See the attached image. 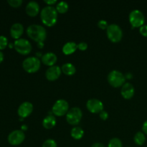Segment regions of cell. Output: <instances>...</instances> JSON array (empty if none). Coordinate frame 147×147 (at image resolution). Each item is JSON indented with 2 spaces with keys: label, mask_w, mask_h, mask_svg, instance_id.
I'll return each mask as SVG.
<instances>
[{
  "label": "cell",
  "mask_w": 147,
  "mask_h": 147,
  "mask_svg": "<svg viewBox=\"0 0 147 147\" xmlns=\"http://www.w3.org/2000/svg\"><path fill=\"white\" fill-rule=\"evenodd\" d=\"M40 17L43 24L47 27H52L57 22V11L53 6H47L42 9Z\"/></svg>",
  "instance_id": "cell-1"
},
{
  "label": "cell",
  "mask_w": 147,
  "mask_h": 147,
  "mask_svg": "<svg viewBox=\"0 0 147 147\" xmlns=\"http://www.w3.org/2000/svg\"><path fill=\"white\" fill-rule=\"evenodd\" d=\"M27 34L32 40L37 42H44L47 37V32L45 29L39 24H32L27 29Z\"/></svg>",
  "instance_id": "cell-2"
},
{
  "label": "cell",
  "mask_w": 147,
  "mask_h": 147,
  "mask_svg": "<svg viewBox=\"0 0 147 147\" xmlns=\"http://www.w3.org/2000/svg\"><path fill=\"white\" fill-rule=\"evenodd\" d=\"M108 38L112 42H119L121 40L123 37V31L121 28L116 24H111L106 29Z\"/></svg>",
  "instance_id": "cell-3"
},
{
  "label": "cell",
  "mask_w": 147,
  "mask_h": 147,
  "mask_svg": "<svg viewBox=\"0 0 147 147\" xmlns=\"http://www.w3.org/2000/svg\"><path fill=\"white\" fill-rule=\"evenodd\" d=\"M126 77L119 70H112L108 76V81L109 84L114 88L123 86L125 83Z\"/></svg>",
  "instance_id": "cell-4"
},
{
  "label": "cell",
  "mask_w": 147,
  "mask_h": 147,
  "mask_svg": "<svg viewBox=\"0 0 147 147\" xmlns=\"http://www.w3.org/2000/svg\"><path fill=\"white\" fill-rule=\"evenodd\" d=\"M22 67L29 73H35L40 67V60L37 57H29L24 59Z\"/></svg>",
  "instance_id": "cell-5"
},
{
  "label": "cell",
  "mask_w": 147,
  "mask_h": 147,
  "mask_svg": "<svg viewBox=\"0 0 147 147\" xmlns=\"http://www.w3.org/2000/svg\"><path fill=\"white\" fill-rule=\"evenodd\" d=\"M129 22L132 27H142L145 22L144 15L140 10H133L129 14Z\"/></svg>",
  "instance_id": "cell-6"
},
{
  "label": "cell",
  "mask_w": 147,
  "mask_h": 147,
  "mask_svg": "<svg viewBox=\"0 0 147 147\" xmlns=\"http://www.w3.org/2000/svg\"><path fill=\"white\" fill-rule=\"evenodd\" d=\"M83 116L82 111L79 108L74 107L68 111L66 114V120L70 125H77L80 123Z\"/></svg>",
  "instance_id": "cell-7"
},
{
  "label": "cell",
  "mask_w": 147,
  "mask_h": 147,
  "mask_svg": "<svg viewBox=\"0 0 147 147\" xmlns=\"http://www.w3.org/2000/svg\"><path fill=\"white\" fill-rule=\"evenodd\" d=\"M69 105L65 100L59 99L54 103L52 109V113L57 116H62L68 112Z\"/></svg>",
  "instance_id": "cell-8"
},
{
  "label": "cell",
  "mask_w": 147,
  "mask_h": 147,
  "mask_svg": "<svg viewBox=\"0 0 147 147\" xmlns=\"http://www.w3.org/2000/svg\"><path fill=\"white\" fill-rule=\"evenodd\" d=\"M14 47L17 53L22 55H27L31 52L32 45L26 39L20 38L16 40L14 43Z\"/></svg>",
  "instance_id": "cell-9"
},
{
  "label": "cell",
  "mask_w": 147,
  "mask_h": 147,
  "mask_svg": "<svg viewBox=\"0 0 147 147\" xmlns=\"http://www.w3.org/2000/svg\"><path fill=\"white\" fill-rule=\"evenodd\" d=\"M25 139V134L22 130H14L9 134L8 142L13 146H17L22 143Z\"/></svg>",
  "instance_id": "cell-10"
},
{
  "label": "cell",
  "mask_w": 147,
  "mask_h": 147,
  "mask_svg": "<svg viewBox=\"0 0 147 147\" xmlns=\"http://www.w3.org/2000/svg\"><path fill=\"white\" fill-rule=\"evenodd\" d=\"M86 107L88 110L93 113H100L103 111V104L100 100L96 98L90 99L87 101Z\"/></svg>",
  "instance_id": "cell-11"
},
{
  "label": "cell",
  "mask_w": 147,
  "mask_h": 147,
  "mask_svg": "<svg viewBox=\"0 0 147 147\" xmlns=\"http://www.w3.org/2000/svg\"><path fill=\"white\" fill-rule=\"evenodd\" d=\"M33 111V106L30 102H24V103H22L18 108V110H17V113L18 115L20 116V118H24L27 117V116H30L32 113Z\"/></svg>",
  "instance_id": "cell-12"
},
{
  "label": "cell",
  "mask_w": 147,
  "mask_h": 147,
  "mask_svg": "<svg viewBox=\"0 0 147 147\" xmlns=\"http://www.w3.org/2000/svg\"><path fill=\"white\" fill-rule=\"evenodd\" d=\"M61 68L57 65H53L49 67L45 73L46 78L50 81L57 80L61 75Z\"/></svg>",
  "instance_id": "cell-13"
},
{
  "label": "cell",
  "mask_w": 147,
  "mask_h": 147,
  "mask_svg": "<svg viewBox=\"0 0 147 147\" xmlns=\"http://www.w3.org/2000/svg\"><path fill=\"white\" fill-rule=\"evenodd\" d=\"M134 88L130 83H125L122 86L121 93L125 99H131L134 95Z\"/></svg>",
  "instance_id": "cell-14"
},
{
  "label": "cell",
  "mask_w": 147,
  "mask_h": 147,
  "mask_svg": "<svg viewBox=\"0 0 147 147\" xmlns=\"http://www.w3.org/2000/svg\"><path fill=\"white\" fill-rule=\"evenodd\" d=\"M24 32V27L20 23H14L10 29V34L12 38L18 40Z\"/></svg>",
  "instance_id": "cell-15"
},
{
  "label": "cell",
  "mask_w": 147,
  "mask_h": 147,
  "mask_svg": "<svg viewBox=\"0 0 147 147\" xmlns=\"http://www.w3.org/2000/svg\"><path fill=\"white\" fill-rule=\"evenodd\" d=\"M40 11V6L38 3L34 1H31L26 6V12L30 17H34Z\"/></svg>",
  "instance_id": "cell-16"
},
{
  "label": "cell",
  "mask_w": 147,
  "mask_h": 147,
  "mask_svg": "<svg viewBox=\"0 0 147 147\" xmlns=\"http://www.w3.org/2000/svg\"><path fill=\"white\" fill-rule=\"evenodd\" d=\"M57 60V55L53 53H47L42 56V62L45 65L50 66V67L55 64Z\"/></svg>",
  "instance_id": "cell-17"
},
{
  "label": "cell",
  "mask_w": 147,
  "mask_h": 147,
  "mask_svg": "<svg viewBox=\"0 0 147 147\" xmlns=\"http://www.w3.org/2000/svg\"><path fill=\"white\" fill-rule=\"evenodd\" d=\"M78 48V45L74 42H68L63 47V53L65 55H71L76 52Z\"/></svg>",
  "instance_id": "cell-18"
},
{
  "label": "cell",
  "mask_w": 147,
  "mask_h": 147,
  "mask_svg": "<svg viewBox=\"0 0 147 147\" xmlns=\"http://www.w3.org/2000/svg\"><path fill=\"white\" fill-rule=\"evenodd\" d=\"M56 124L55 117L53 115H48L42 121V126L47 129H53Z\"/></svg>",
  "instance_id": "cell-19"
},
{
  "label": "cell",
  "mask_w": 147,
  "mask_h": 147,
  "mask_svg": "<svg viewBox=\"0 0 147 147\" xmlns=\"http://www.w3.org/2000/svg\"><path fill=\"white\" fill-rule=\"evenodd\" d=\"M61 70L65 75L67 76H73L76 73V67L71 63H65L61 67Z\"/></svg>",
  "instance_id": "cell-20"
},
{
  "label": "cell",
  "mask_w": 147,
  "mask_h": 147,
  "mask_svg": "<svg viewBox=\"0 0 147 147\" xmlns=\"http://www.w3.org/2000/svg\"><path fill=\"white\" fill-rule=\"evenodd\" d=\"M70 134L73 139L79 140V139H82V137L84 135V131L83 130L82 128L79 127V126H76V127H73L72 129Z\"/></svg>",
  "instance_id": "cell-21"
},
{
  "label": "cell",
  "mask_w": 147,
  "mask_h": 147,
  "mask_svg": "<svg viewBox=\"0 0 147 147\" xmlns=\"http://www.w3.org/2000/svg\"><path fill=\"white\" fill-rule=\"evenodd\" d=\"M134 140L136 144L139 145V146H142L146 142V136H145L143 132L139 131L135 134Z\"/></svg>",
  "instance_id": "cell-22"
},
{
  "label": "cell",
  "mask_w": 147,
  "mask_h": 147,
  "mask_svg": "<svg viewBox=\"0 0 147 147\" xmlns=\"http://www.w3.org/2000/svg\"><path fill=\"white\" fill-rule=\"evenodd\" d=\"M68 4L66 1H60L57 4L56 10L59 13H65L68 9Z\"/></svg>",
  "instance_id": "cell-23"
},
{
  "label": "cell",
  "mask_w": 147,
  "mask_h": 147,
  "mask_svg": "<svg viewBox=\"0 0 147 147\" xmlns=\"http://www.w3.org/2000/svg\"><path fill=\"white\" fill-rule=\"evenodd\" d=\"M108 147H123V145L120 139L118 138H113L109 141Z\"/></svg>",
  "instance_id": "cell-24"
},
{
  "label": "cell",
  "mask_w": 147,
  "mask_h": 147,
  "mask_svg": "<svg viewBox=\"0 0 147 147\" xmlns=\"http://www.w3.org/2000/svg\"><path fill=\"white\" fill-rule=\"evenodd\" d=\"M8 45V40L5 36L0 35V50H4Z\"/></svg>",
  "instance_id": "cell-25"
},
{
  "label": "cell",
  "mask_w": 147,
  "mask_h": 147,
  "mask_svg": "<svg viewBox=\"0 0 147 147\" xmlns=\"http://www.w3.org/2000/svg\"><path fill=\"white\" fill-rule=\"evenodd\" d=\"M42 147H57V144L55 141L53 139H47L45 142L43 143L42 146Z\"/></svg>",
  "instance_id": "cell-26"
},
{
  "label": "cell",
  "mask_w": 147,
  "mask_h": 147,
  "mask_svg": "<svg viewBox=\"0 0 147 147\" xmlns=\"http://www.w3.org/2000/svg\"><path fill=\"white\" fill-rule=\"evenodd\" d=\"M8 4L12 7H19L22 4V0H8Z\"/></svg>",
  "instance_id": "cell-27"
},
{
  "label": "cell",
  "mask_w": 147,
  "mask_h": 147,
  "mask_svg": "<svg viewBox=\"0 0 147 147\" xmlns=\"http://www.w3.org/2000/svg\"><path fill=\"white\" fill-rule=\"evenodd\" d=\"M98 26L99 28L102 29V30H105V29H107L109 24H108V22L106 20H101L98 22Z\"/></svg>",
  "instance_id": "cell-28"
},
{
  "label": "cell",
  "mask_w": 147,
  "mask_h": 147,
  "mask_svg": "<svg viewBox=\"0 0 147 147\" xmlns=\"http://www.w3.org/2000/svg\"><path fill=\"white\" fill-rule=\"evenodd\" d=\"M141 34L144 37H147V25H143L139 29Z\"/></svg>",
  "instance_id": "cell-29"
},
{
  "label": "cell",
  "mask_w": 147,
  "mask_h": 147,
  "mask_svg": "<svg viewBox=\"0 0 147 147\" xmlns=\"http://www.w3.org/2000/svg\"><path fill=\"white\" fill-rule=\"evenodd\" d=\"M78 48L80 50H86L88 48V44L86 42H80L78 45Z\"/></svg>",
  "instance_id": "cell-30"
},
{
  "label": "cell",
  "mask_w": 147,
  "mask_h": 147,
  "mask_svg": "<svg viewBox=\"0 0 147 147\" xmlns=\"http://www.w3.org/2000/svg\"><path fill=\"white\" fill-rule=\"evenodd\" d=\"M108 117H109V114H108L107 112L105 111H102L100 113V118L102 120H106V119H108Z\"/></svg>",
  "instance_id": "cell-31"
},
{
  "label": "cell",
  "mask_w": 147,
  "mask_h": 147,
  "mask_svg": "<svg viewBox=\"0 0 147 147\" xmlns=\"http://www.w3.org/2000/svg\"><path fill=\"white\" fill-rule=\"evenodd\" d=\"M45 2L46 3V4H47L48 5H53V4H55L56 2H57V1L56 0H45Z\"/></svg>",
  "instance_id": "cell-32"
},
{
  "label": "cell",
  "mask_w": 147,
  "mask_h": 147,
  "mask_svg": "<svg viewBox=\"0 0 147 147\" xmlns=\"http://www.w3.org/2000/svg\"><path fill=\"white\" fill-rule=\"evenodd\" d=\"M142 130H143L144 133L147 134V120L143 123V126H142Z\"/></svg>",
  "instance_id": "cell-33"
},
{
  "label": "cell",
  "mask_w": 147,
  "mask_h": 147,
  "mask_svg": "<svg viewBox=\"0 0 147 147\" xmlns=\"http://www.w3.org/2000/svg\"><path fill=\"white\" fill-rule=\"evenodd\" d=\"M91 147H106L101 143H95L92 145Z\"/></svg>",
  "instance_id": "cell-34"
},
{
  "label": "cell",
  "mask_w": 147,
  "mask_h": 147,
  "mask_svg": "<svg viewBox=\"0 0 147 147\" xmlns=\"http://www.w3.org/2000/svg\"><path fill=\"white\" fill-rule=\"evenodd\" d=\"M37 45H38V47H40V48H42L43 46H44V42H37Z\"/></svg>",
  "instance_id": "cell-35"
},
{
  "label": "cell",
  "mask_w": 147,
  "mask_h": 147,
  "mask_svg": "<svg viewBox=\"0 0 147 147\" xmlns=\"http://www.w3.org/2000/svg\"><path fill=\"white\" fill-rule=\"evenodd\" d=\"M3 60H4V54L2 52L0 51V63L3 61Z\"/></svg>",
  "instance_id": "cell-36"
},
{
  "label": "cell",
  "mask_w": 147,
  "mask_h": 147,
  "mask_svg": "<svg viewBox=\"0 0 147 147\" xmlns=\"http://www.w3.org/2000/svg\"><path fill=\"white\" fill-rule=\"evenodd\" d=\"M126 78H129V79H131L132 78V74L131 73H127V74L126 75Z\"/></svg>",
  "instance_id": "cell-37"
},
{
  "label": "cell",
  "mask_w": 147,
  "mask_h": 147,
  "mask_svg": "<svg viewBox=\"0 0 147 147\" xmlns=\"http://www.w3.org/2000/svg\"><path fill=\"white\" fill-rule=\"evenodd\" d=\"M27 127L26 125H22V131L27 130Z\"/></svg>",
  "instance_id": "cell-38"
}]
</instances>
